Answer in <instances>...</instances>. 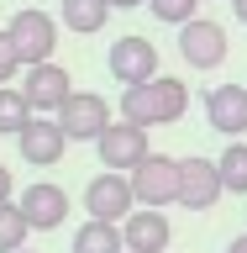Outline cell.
<instances>
[{"label": "cell", "mask_w": 247, "mask_h": 253, "mask_svg": "<svg viewBox=\"0 0 247 253\" xmlns=\"http://www.w3.org/2000/svg\"><path fill=\"white\" fill-rule=\"evenodd\" d=\"M189 111V84L184 79H169V74H158L147 79V84H132V90H121V122L132 126H169L179 122Z\"/></svg>", "instance_id": "6da1fadb"}, {"label": "cell", "mask_w": 247, "mask_h": 253, "mask_svg": "<svg viewBox=\"0 0 247 253\" xmlns=\"http://www.w3.org/2000/svg\"><path fill=\"white\" fill-rule=\"evenodd\" d=\"M5 37L16 42L21 69H37V63H53V47H58V21H53L47 11H37V5H27V11L11 16Z\"/></svg>", "instance_id": "7a4b0ae2"}, {"label": "cell", "mask_w": 247, "mask_h": 253, "mask_svg": "<svg viewBox=\"0 0 247 253\" xmlns=\"http://www.w3.org/2000/svg\"><path fill=\"white\" fill-rule=\"evenodd\" d=\"M126 179H132V195H137L142 211H163V206L179 201V158L169 153H147Z\"/></svg>", "instance_id": "3957f363"}, {"label": "cell", "mask_w": 247, "mask_h": 253, "mask_svg": "<svg viewBox=\"0 0 247 253\" xmlns=\"http://www.w3.org/2000/svg\"><path fill=\"white\" fill-rule=\"evenodd\" d=\"M53 122L63 126V137H69V142H95L110 126V100H106V95H95V90H74Z\"/></svg>", "instance_id": "277c9868"}, {"label": "cell", "mask_w": 247, "mask_h": 253, "mask_svg": "<svg viewBox=\"0 0 247 253\" xmlns=\"http://www.w3.org/2000/svg\"><path fill=\"white\" fill-rule=\"evenodd\" d=\"M16 90H21V100L32 106V116H58L63 100L74 95V79H69L63 63H37V69H27V79H21Z\"/></svg>", "instance_id": "5b68a950"}, {"label": "cell", "mask_w": 247, "mask_h": 253, "mask_svg": "<svg viewBox=\"0 0 247 253\" xmlns=\"http://www.w3.org/2000/svg\"><path fill=\"white\" fill-rule=\"evenodd\" d=\"M132 206H137V195H132V179L126 174H95L90 185H84V211H90V221H110V227H121L126 216H132Z\"/></svg>", "instance_id": "8992f818"}, {"label": "cell", "mask_w": 247, "mask_h": 253, "mask_svg": "<svg viewBox=\"0 0 247 253\" xmlns=\"http://www.w3.org/2000/svg\"><path fill=\"white\" fill-rule=\"evenodd\" d=\"M226 195L216 158H179V206L184 211H211Z\"/></svg>", "instance_id": "52a82bcc"}, {"label": "cell", "mask_w": 247, "mask_h": 253, "mask_svg": "<svg viewBox=\"0 0 247 253\" xmlns=\"http://www.w3.org/2000/svg\"><path fill=\"white\" fill-rule=\"evenodd\" d=\"M95 148H100V164H106L110 174H132L142 164V158L153 153V148H147V132H142V126H132V122H110L106 132H100V137H95Z\"/></svg>", "instance_id": "ba28073f"}, {"label": "cell", "mask_w": 247, "mask_h": 253, "mask_svg": "<svg viewBox=\"0 0 247 253\" xmlns=\"http://www.w3.org/2000/svg\"><path fill=\"white\" fill-rule=\"evenodd\" d=\"M179 53H184L189 69H221L226 63V27L195 16L189 27H179Z\"/></svg>", "instance_id": "9c48e42d"}, {"label": "cell", "mask_w": 247, "mask_h": 253, "mask_svg": "<svg viewBox=\"0 0 247 253\" xmlns=\"http://www.w3.org/2000/svg\"><path fill=\"white\" fill-rule=\"evenodd\" d=\"M110 74H116V84H147V79H158V47L147 42V37H121V42H110Z\"/></svg>", "instance_id": "30bf717a"}, {"label": "cell", "mask_w": 247, "mask_h": 253, "mask_svg": "<svg viewBox=\"0 0 247 253\" xmlns=\"http://www.w3.org/2000/svg\"><path fill=\"white\" fill-rule=\"evenodd\" d=\"M16 148H21V158H27L32 169H53L63 158V148H69V137H63V126L53 122V116H32V122L16 132Z\"/></svg>", "instance_id": "8fae6325"}, {"label": "cell", "mask_w": 247, "mask_h": 253, "mask_svg": "<svg viewBox=\"0 0 247 253\" xmlns=\"http://www.w3.org/2000/svg\"><path fill=\"white\" fill-rule=\"evenodd\" d=\"M16 206H21V216H27L32 232H53V227H63V216H69V195H63L58 185H47V179L27 185Z\"/></svg>", "instance_id": "7c38bea8"}, {"label": "cell", "mask_w": 247, "mask_h": 253, "mask_svg": "<svg viewBox=\"0 0 247 253\" xmlns=\"http://www.w3.org/2000/svg\"><path fill=\"white\" fill-rule=\"evenodd\" d=\"M205 116L221 137H242L247 132V84H216L205 95Z\"/></svg>", "instance_id": "4fadbf2b"}, {"label": "cell", "mask_w": 247, "mask_h": 253, "mask_svg": "<svg viewBox=\"0 0 247 253\" xmlns=\"http://www.w3.org/2000/svg\"><path fill=\"white\" fill-rule=\"evenodd\" d=\"M121 243H126V253H163L174 243V227L163 211H132L121 221Z\"/></svg>", "instance_id": "5bb4252c"}, {"label": "cell", "mask_w": 247, "mask_h": 253, "mask_svg": "<svg viewBox=\"0 0 247 253\" xmlns=\"http://www.w3.org/2000/svg\"><path fill=\"white\" fill-rule=\"evenodd\" d=\"M58 16H63V27H69V32L90 37V32H100L110 21V5H106V0H63Z\"/></svg>", "instance_id": "9a60e30c"}, {"label": "cell", "mask_w": 247, "mask_h": 253, "mask_svg": "<svg viewBox=\"0 0 247 253\" xmlns=\"http://www.w3.org/2000/svg\"><path fill=\"white\" fill-rule=\"evenodd\" d=\"M74 253H126L121 227H110V221H84L74 232Z\"/></svg>", "instance_id": "2e32d148"}, {"label": "cell", "mask_w": 247, "mask_h": 253, "mask_svg": "<svg viewBox=\"0 0 247 253\" xmlns=\"http://www.w3.org/2000/svg\"><path fill=\"white\" fill-rule=\"evenodd\" d=\"M216 169H221V185L232 190V195H247V142H232L216 158Z\"/></svg>", "instance_id": "e0dca14e"}, {"label": "cell", "mask_w": 247, "mask_h": 253, "mask_svg": "<svg viewBox=\"0 0 247 253\" xmlns=\"http://www.w3.org/2000/svg\"><path fill=\"white\" fill-rule=\"evenodd\" d=\"M27 122H32V106L21 100V90L0 84V137H16V132H21Z\"/></svg>", "instance_id": "ac0fdd59"}, {"label": "cell", "mask_w": 247, "mask_h": 253, "mask_svg": "<svg viewBox=\"0 0 247 253\" xmlns=\"http://www.w3.org/2000/svg\"><path fill=\"white\" fill-rule=\"evenodd\" d=\"M27 232L32 227H27V216H21V206L5 201L0 206V253H21L27 248Z\"/></svg>", "instance_id": "d6986e66"}, {"label": "cell", "mask_w": 247, "mask_h": 253, "mask_svg": "<svg viewBox=\"0 0 247 253\" xmlns=\"http://www.w3.org/2000/svg\"><path fill=\"white\" fill-rule=\"evenodd\" d=\"M147 11L158 21H169V27H189L195 11H200V0H147Z\"/></svg>", "instance_id": "ffe728a7"}, {"label": "cell", "mask_w": 247, "mask_h": 253, "mask_svg": "<svg viewBox=\"0 0 247 253\" xmlns=\"http://www.w3.org/2000/svg\"><path fill=\"white\" fill-rule=\"evenodd\" d=\"M16 69H21V58H16V42L0 32V84H11V79H16Z\"/></svg>", "instance_id": "44dd1931"}, {"label": "cell", "mask_w": 247, "mask_h": 253, "mask_svg": "<svg viewBox=\"0 0 247 253\" xmlns=\"http://www.w3.org/2000/svg\"><path fill=\"white\" fill-rule=\"evenodd\" d=\"M11 201V169H5V164H0V206Z\"/></svg>", "instance_id": "7402d4cb"}, {"label": "cell", "mask_w": 247, "mask_h": 253, "mask_svg": "<svg viewBox=\"0 0 247 253\" xmlns=\"http://www.w3.org/2000/svg\"><path fill=\"white\" fill-rule=\"evenodd\" d=\"M110 11H116V5H121V11H132V5H147V0H106Z\"/></svg>", "instance_id": "603a6c76"}, {"label": "cell", "mask_w": 247, "mask_h": 253, "mask_svg": "<svg viewBox=\"0 0 247 253\" xmlns=\"http://www.w3.org/2000/svg\"><path fill=\"white\" fill-rule=\"evenodd\" d=\"M232 11H237V21L247 27V0H232Z\"/></svg>", "instance_id": "cb8c5ba5"}, {"label": "cell", "mask_w": 247, "mask_h": 253, "mask_svg": "<svg viewBox=\"0 0 247 253\" xmlns=\"http://www.w3.org/2000/svg\"><path fill=\"white\" fill-rule=\"evenodd\" d=\"M226 253H247V232L237 237V243H232V248H226Z\"/></svg>", "instance_id": "d4e9b609"}, {"label": "cell", "mask_w": 247, "mask_h": 253, "mask_svg": "<svg viewBox=\"0 0 247 253\" xmlns=\"http://www.w3.org/2000/svg\"><path fill=\"white\" fill-rule=\"evenodd\" d=\"M21 253H27V248H21Z\"/></svg>", "instance_id": "484cf974"}]
</instances>
